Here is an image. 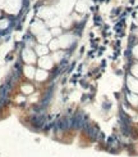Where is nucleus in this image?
Segmentation results:
<instances>
[{"label": "nucleus", "mask_w": 138, "mask_h": 157, "mask_svg": "<svg viewBox=\"0 0 138 157\" xmlns=\"http://www.w3.org/2000/svg\"><path fill=\"white\" fill-rule=\"evenodd\" d=\"M23 92H24V94H31V93L33 92V88H32L31 85H28V86H24L23 88Z\"/></svg>", "instance_id": "20e7f679"}, {"label": "nucleus", "mask_w": 138, "mask_h": 157, "mask_svg": "<svg viewBox=\"0 0 138 157\" xmlns=\"http://www.w3.org/2000/svg\"><path fill=\"white\" fill-rule=\"evenodd\" d=\"M46 76H48V73L45 71H37V73H36V79H38V80H44Z\"/></svg>", "instance_id": "7ed1b4c3"}, {"label": "nucleus", "mask_w": 138, "mask_h": 157, "mask_svg": "<svg viewBox=\"0 0 138 157\" xmlns=\"http://www.w3.org/2000/svg\"><path fill=\"white\" fill-rule=\"evenodd\" d=\"M51 34L52 35H58V34H62V29H58V27H55V29H52L51 30Z\"/></svg>", "instance_id": "0eeeda50"}, {"label": "nucleus", "mask_w": 138, "mask_h": 157, "mask_svg": "<svg viewBox=\"0 0 138 157\" xmlns=\"http://www.w3.org/2000/svg\"><path fill=\"white\" fill-rule=\"evenodd\" d=\"M26 75L27 76H29V77H32V76H33V68L32 67H26Z\"/></svg>", "instance_id": "39448f33"}, {"label": "nucleus", "mask_w": 138, "mask_h": 157, "mask_svg": "<svg viewBox=\"0 0 138 157\" xmlns=\"http://www.w3.org/2000/svg\"><path fill=\"white\" fill-rule=\"evenodd\" d=\"M59 43V41H58ZM58 43H56V40H52L51 43H50V49H52V50H55V49L58 48Z\"/></svg>", "instance_id": "423d86ee"}, {"label": "nucleus", "mask_w": 138, "mask_h": 157, "mask_svg": "<svg viewBox=\"0 0 138 157\" xmlns=\"http://www.w3.org/2000/svg\"><path fill=\"white\" fill-rule=\"evenodd\" d=\"M48 52H49V49L46 48L45 45H37L36 46V53H37L38 56H45Z\"/></svg>", "instance_id": "f03ea898"}, {"label": "nucleus", "mask_w": 138, "mask_h": 157, "mask_svg": "<svg viewBox=\"0 0 138 157\" xmlns=\"http://www.w3.org/2000/svg\"><path fill=\"white\" fill-rule=\"evenodd\" d=\"M87 8H88V5H87V3L84 1V0H79V1L77 3V5H76V10H77L78 13L86 12Z\"/></svg>", "instance_id": "f257e3e1"}]
</instances>
